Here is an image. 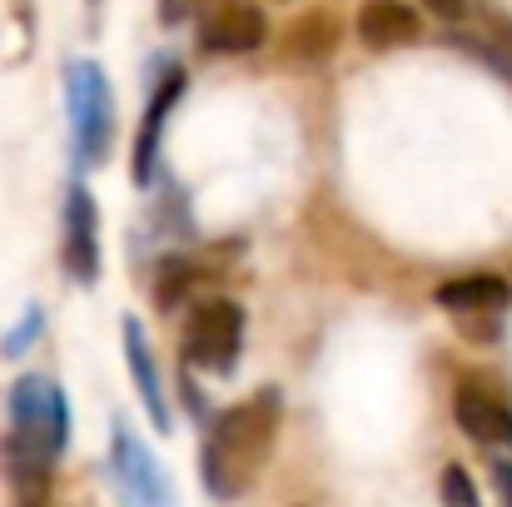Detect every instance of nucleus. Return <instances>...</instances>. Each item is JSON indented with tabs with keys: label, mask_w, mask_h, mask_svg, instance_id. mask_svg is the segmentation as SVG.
<instances>
[{
	"label": "nucleus",
	"mask_w": 512,
	"mask_h": 507,
	"mask_svg": "<svg viewBox=\"0 0 512 507\" xmlns=\"http://www.w3.org/2000/svg\"><path fill=\"white\" fill-rule=\"evenodd\" d=\"M438 309H448L458 319V329L473 338H498L503 334V319L512 309V289L503 274H463V279H448L438 284Z\"/></svg>",
	"instance_id": "obj_6"
},
{
	"label": "nucleus",
	"mask_w": 512,
	"mask_h": 507,
	"mask_svg": "<svg viewBox=\"0 0 512 507\" xmlns=\"http://www.w3.org/2000/svg\"><path fill=\"white\" fill-rule=\"evenodd\" d=\"M5 413H10V433H5V478L15 488V498L30 507L50 493V473L70 443V403L65 388L45 373H20L5 393Z\"/></svg>",
	"instance_id": "obj_1"
},
{
	"label": "nucleus",
	"mask_w": 512,
	"mask_h": 507,
	"mask_svg": "<svg viewBox=\"0 0 512 507\" xmlns=\"http://www.w3.org/2000/svg\"><path fill=\"white\" fill-rule=\"evenodd\" d=\"M120 343H125V368H130V378H135V393H140L150 423L165 433V428H170V393H165V373H160V358H155V348H150L145 324H140V319H125V324H120Z\"/></svg>",
	"instance_id": "obj_11"
},
{
	"label": "nucleus",
	"mask_w": 512,
	"mask_h": 507,
	"mask_svg": "<svg viewBox=\"0 0 512 507\" xmlns=\"http://www.w3.org/2000/svg\"><path fill=\"white\" fill-rule=\"evenodd\" d=\"M194 10H204V0H160V25H184Z\"/></svg>",
	"instance_id": "obj_18"
},
{
	"label": "nucleus",
	"mask_w": 512,
	"mask_h": 507,
	"mask_svg": "<svg viewBox=\"0 0 512 507\" xmlns=\"http://www.w3.org/2000/svg\"><path fill=\"white\" fill-rule=\"evenodd\" d=\"M279 428H284V393L279 388H259L244 403L224 408L209 423L204 443H199V483H204V493L214 503L244 498L259 483V473L269 468Z\"/></svg>",
	"instance_id": "obj_2"
},
{
	"label": "nucleus",
	"mask_w": 512,
	"mask_h": 507,
	"mask_svg": "<svg viewBox=\"0 0 512 507\" xmlns=\"http://www.w3.org/2000/svg\"><path fill=\"white\" fill-rule=\"evenodd\" d=\"M110 478H115V493L125 507H179L170 473L160 468L150 443L125 418L110 423Z\"/></svg>",
	"instance_id": "obj_5"
},
{
	"label": "nucleus",
	"mask_w": 512,
	"mask_h": 507,
	"mask_svg": "<svg viewBox=\"0 0 512 507\" xmlns=\"http://www.w3.org/2000/svg\"><path fill=\"white\" fill-rule=\"evenodd\" d=\"M244 353V309L234 299H204L189 309L184 324V363L214 378H229Z\"/></svg>",
	"instance_id": "obj_4"
},
{
	"label": "nucleus",
	"mask_w": 512,
	"mask_h": 507,
	"mask_svg": "<svg viewBox=\"0 0 512 507\" xmlns=\"http://www.w3.org/2000/svg\"><path fill=\"white\" fill-rule=\"evenodd\" d=\"M40 329H45V314H40V304H30V309H25V319L5 334V343H0V348H5V358H20V353L40 338Z\"/></svg>",
	"instance_id": "obj_16"
},
{
	"label": "nucleus",
	"mask_w": 512,
	"mask_h": 507,
	"mask_svg": "<svg viewBox=\"0 0 512 507\" xmlns=\"http://www.w3.org/2000/svg\"><path fill=\"white\" fill-rule=\"evenodd\" d=\"M493 488H498V503L512 507V458H493Z\"/></svg>",
	"instance_id": "obj_19"
},
{
	"label": "nucleus",
	"mask_w": 512,
	"mask_h": 507,
	"mask_svg": "<svg viewBox=\"0 0 512 507\" xmlns=\"http://www.w3.org/2000/svg\"><path fill=\"white\" fill-rule=\"evenodd\" d=\"M269 40V20L254 0H214L199 10V55H254Z\"/></svg>",
	"instance_id": "obj_7"
},
{
	"label": "nucleus",
	"mask_w": 512,
	"mask_h": 507,
	"mask_svg": "<svg viewBox=\"0 0 512 507\" xmlns=\"http://www.w3.org/2000/svg\"><path fill=\"white\" fill-rule=\"evenodd\" d=\"M353 35L368 50H398V45H413L423 35V15L408 0H363V10L353 20Z\"/></svg>",
	"instance_id": "obj_12"
},
{
	"label": "nucleus",
	"mask_w": 512,
	"mask_h": 507,
	"mask_svg": "<svg viewBox=\"0 0 512 507\" xmlns=\"http://www.w3.org/2000/svg\"><path fill=\"white\" fill-rule=\"evenodd\" d=\"M60 264L70 284H95L100 279V204L95 194L75 179L65 194V239H60Z\"/></svg>",
	"instance_id": "obj_8"
},
{
	"label": "nucleus",
	"mask_w": 512,
	"mask_h": 507,
	"mask_svg": "<svg viewBox=\"0 0 512 507\" xmlns=\"http://www.w3.org/2000/svg\"><path fill=\"white\" fill-rule=\"evenodd\" d=\"M184 95V70L179 65H165L150 105H145V120H140V135H135V184H150L155 179V165H160V150H165V130H170V115Z\"/></svg>",
	"instance_id": "obj_10"
},
{
	"label": "nucleus",
	"mask_w": 512,
	"mask_h": 507,
	"mask_svg": "<svg viewBox=\"0 0 512 507\" xmlns=\"http://www.w3.org/2000/svg\"><path fill=\"white\" fill-rule=\"evenodd\" d=\"M423 5H428L443 25H463V20L473 15V0H423Z\"/></svg>",
	"instance_id": "obj_17"
},
{
	"label": "nucleus",
	"mask_w": 512,
	"mask_h": 507,
	"mask_svg": "<svg viewBox=\"0 0 512 507\" xmlns=\"http://www.w3.org/2000/svg\"><path fill=\"white\" fill-rule=\"evenodd\" d=\"M438 498H443V507H483V493H478V483H473V473L463 463H448L443 468Z\"/></svg>",
	"instance_id": "obj_14"
},
{
	"label": "nucleus",
	"mask_w": 512,
	"mask_h": 507,
	"mask_svg": "<svg viewBox=\"0 0 512 507\" xmlns=\"http://www.w3.org/2000/svg\"><path fill=\"white\" fill-rule=\"evenodd\" d=\"M65 115H70L75 165H105L110 145H115V90H110V75L100 60L75 55L65 65Z\"/></svg>",
	"instance_id": "obj_3"
},
{
	"label": "nucleus",
	"mask_w": 512,
	"mask_h": 507,
	"mask_svg": "<svg viewBox=\"0 0 512 507\" xmlns=\"http://www.w3.org/2000/svg\"><path fill=\"white\" fill-rule=\"evenodd\" d=\"M453 418H458L463 438H473V443L488 448V453H508L512 458V408L498 393L463 383L458 398H453Z\"/></svg>",
	"instance_id": "obj_9"
},
{
	"label": "nucleus",
	"mask_w": 512,
	"mask_h": 507,
	"mask_svg": "<svg viewBox=\"0 0 512 507\" xmlns=\"http://www.w3.org/2000/svg\"><path fill=\"white\" fill-rule=\"evenodd\" d=\"M334 35H339L334 20H329V15H314V20H304V25L294 30V45H289V50H294V55H329V50H334Z\"/></svg>",
	"instance_id": "obj_15"
},
{
	"label": "nucleus",
	"mask_w": 512,
	"mask_h": 507,
	"mask_svg": "<svg viewBox=\"0 0 512 507\" xmlns=\"http://www.w3.org/2000/svg\"><path fill=\"white\" fill-rule=\"evenodd\" d=\"M189 289H194V264L179 259V254L160 259V269H155V304H160V309H179V299H184Z\"/></svg>",
	"instance_id": "obj_13"
}]
</instances>
